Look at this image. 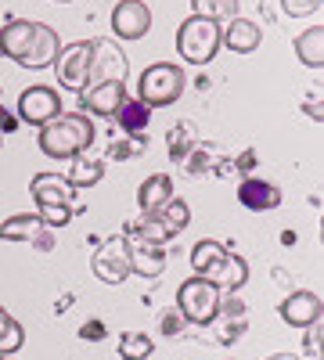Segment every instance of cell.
I'll list each match as a JSON object with an SVG mask.
<instances>
[{
  "label": "cell",
  "mask_w": 324,
  "mask_h": 360,
  "mask_svg": "<svg viewBox=\"0 0 324 360\" xmlns=\"http://www.w3.org/2000/svg\"><path fill=\"white\" fill-rule=\"evenodd\" d=\"M303 349H306V353H320V317L306 324V339H303Z\"/></svg>",
  "instance_id": "f546056e"
},
{
  "label": "cell",
  "mask_w": 324,
  "mask_h": 360,
  "mask_svg": "<svg viewBox=\"0 0 324 360\" xmlns=\"http://www.w3.org/2000/svg\"><path fill=\"white\" fill-rule=\"evenodd\" d=\"M127 238H134V234H127ZM130 270H134V274H141V278H159L162 270H166L162 245H148V242H141V238H137V242H130Z\"/></svg>",
  "instance_id": "ac0fdd59"
},
{
  "label": "cell",
  "mask_w": 324,
  "mask_h": 360,
  "mask_svg": "<svg viewBox=\"0 0 324 360\" xmlns=\"http://www.w3.org/2000/svg\"><path fill=\"white\" fill-rule=\"evenodd\" d=\"M29 191H33V202L40 205L37 217H40L47 227H65V224L76 217V209H72L76 188L69 184L62 173H37L33 184H29Z\"/></svg>",
  "instance_id": "277c9868"
},
{
  "label": "cell",
  "mask_w": 324,
  "mask_h": 360,
  "mask_svg": "<svg viewBox=\"0 0 324 360\" xmlns=\"http://www.w3.org/2000/svg\"><path fill=\"white\" fill-rule=\"evenodd\" d=\"M115 123H119L123 134H144L152 123V108L141 98H123V105L115 108Z\"/></svg>",
  "instance_id": "44dd1931"
},
{
  "label": "cell",
  "mask_w": 324,
  "mask_h": 360,
  "mask_svg": "<svg viewBox=\"0 0 324 360\" xmlns=\"http://www.w3.org/2000/svg\"><path fill=\"white\" fill-rule=\"evenodd\" d=\"M220 303H223V292L198 274L188 278L181 285V292H176V310L184 314L188 324H213L220 314Z\"/></svg>",
  "instance_id": "52a82bcc"
},
{
  "label": "cell",
  "mask_w": 324,
  "mask_h": 360,
  "mask_svg": "<svg viewBox=\"0 0 324 360\" xmlns=\"http://www.w3.org/2000/svg\"><path fill=\"white\" fill-rule=\"evenodd\" d=\"M94 144V123L83 112H58L40 127V152L51 159H72L76 152Z\"/></svg>",
  "instance_id": "3957f363"
},
{
  "label": "cell",
  "mask_w": 324,
  "mask_h": 360,
  "mask_svg": "<svg viewBox=\"0 0 324 360\" xmlns=\"http://www.w3.org/2000/svg\"><path fill=\"white\" fill-rule=\"evenodd\" d=\"M144 152V134H130V137H115L108 144V155L112 159H137Z\"/></svg>",
  "instance_id": "83f0119b"
},
{
  "label": "cell",
  "mask_w": 324,
  "mask_h": 360,
  "mask_svg": "<svg viewBox=\"0 0 324 360\" xmlns=\"http://www.w3.org/2000/svg\"><path fill=\"white\" fill-rule=\"evenodd\" d=\"M259 40H263L259 25L249 18H231L227 29H220V44H227L234 54H252L259 47Z\"/></svg>",
  "instance_id": "d6986e66"
},
{
  "label": "cell",
  "mask_w": 324,
  "mask_h": 360,
  "mask_svg": "<svg viewBox=\"0 0 324 360\" xmlns=\"http://www.w3.org/2000/svg\"><path fill=\"white\" fill-rule=\"evenodd\" d=\"M238 202L252 213H267V209L281 205V188L271 184V180H259V176H245L238 184Z\"/></svg>",
  "instance_id": "2e32d148"
},
{
  "label": "cell",
  "mask_w": 324,
  "mask_h": 360,
  "mask_svg": "<svg viewBox=\"0 0 324 360\" xmlns=\"http://www.w3.org/2000/svg\"><path fill=\"white\" fill-rule=\"evenodd\" d=\"M191 266H195L198 278L213 281L220 292H231V295L249 281L245 259L234 256L223 242H213V238H205V242H198V245L191 249Z\"/></svg>",
  "instance_id": "7a4b0ae2"
},
{
  "label": "cell",
  "mask_w": 324,
  "mask_h": 360,
  "mask_svg": "<svg viewBox=\"0 0 324 360\" xmlns=\"http://www.w3.org/2000/svg\"><path fill=\"white\" fill-rule=\"evenodd\" d=\"M0 360H15V356H0Z\"/></svg>",
  "instance_id": "d590c367"
},
{
  "label": "cell",
  "mask_w": 324,
  "mask_h": 360,
  "mask_svg": "<svg viewBox=\"0 0 324 360\" xmlns=\"http://www.w3.org/2000/svg\"><path fill=\"white\" fill-rule=\"evenodd\" d=\"M191 152H195V134H191V127H188V123H176V127L169 130V159H173V162H184Z\"/></svg>",
  "instance_id": "484cf974"
},
{
  "label": "cell",
  "mask_w": 324,
  "mask_h": 360,
  "mask_svg": "<svg viewBox=\"0 0 324 360\" xmlns=\"http://www.w3.org/2000/svg\"><path fill=\"white\" fill-rule=\"evenodd\" d=\"M137 94L148 108H166L173 105L176 98L184 94V69L173 65V62H159L152 69L141 72V83H137Z\"/></svg>",
  "instance_id": "ba28073f"
},
{
  "label": "cell",
  "mask_w": 324,
  "mask_h": 360,
  "mask_svg": "<svg viewBox=\"0 0 324 360\" xmlns=\"http://www.w3.org/2000/svg\"><path fill=\"white\" fill-rule=\"evenodd\" d=\"M94 278L105 285H123L134 270H130V238L127 234H112L98 245L94 259H91Z\"/></svg>",
  "instance_id": "9c48e42d"
},
{
  "label": "cell",
  "mask_w": 324,
  "mask_h": 360,
  "mask_svg": "<svg viewBox=\"0 0 324 360\" xmlns=\"http://www.w3.org/2000/svg\"><path fill=\"white\" fill-rule=\"evenodd\" d=\"M11 130H18V123H15V115L0 105V134H11Z\"/></svg>",
  "instance_id": "d6a6232c"
},
{
  "label": "cell",
  "mask_w": 324,
  "mask_h": 360,
  "mask_svg": "<svg viewBox=\"0 0 324 360\" xmlns=\"http://www.w3.org/2000/svg\"><path fill=\"white\" fill-rule=\"evenodd\" d=\"M22 342H25V332H22V324L0 307V356H11V353H18L22 349Z\"/></svg>",
  "instance_id": "cb8c5ba5"
},
{
  "label": "cell",
  "mask_w": 324,
  "mask_h": 360,
  "mask_svg": "<svg viewBox=\"0 0 324 360\" xmlns=\"http://www.w3.org/2000/svg\"><path fill=\"white\" fill-rule=\"evenodd\" d=\"M58 4H72V0H58Z\"/></svg>",
  "instance_id": "e575fe53"
},
{
  "label": "cell",
  "mask_w": 324,
  "mask_h": 360,
  "mask_svg": "<svg viewBox=\"0 0 324 360\" xmlns=\"http://www.w3.org/2000/svg\"><path fill=\"white\" fill-rule=\"evenodd\" d=\"M0 51H4L11 62H18L22 69H47V65H54L62 44H58V33L51 25L11 18L0 29Z\"/></svg>",
  "instance_id": "6da1fadb"
},
{
  "label": "cell",
  "mask_w": 324,
  "mask_h": 360,
  "mask_svg": "<svg viewBox=\"0 0 324 360\" xmlns=\"http://www.w3.org/2000/svg\"><path fill=\"white\" fill-rule=\"evenodd\" d=\"M79 98H83V108L91 115H115V108L127 98V86L112 79V83H98V86H83Z\"/></svg>",
  "instance_id": "e0dca14e"
},
{
  "label": "cell",
  "mask_w": 324,
  "mask_h": 360,
  "mask_svg": "<svg viewBox=\"0 0 324 360\" xmlns=\"http://www.w3.org/2000/svg\"><path fill=\"white\" fill-rule=\"evenodd\" d=\"M296 54H299V62L306 69H320L324 65V29L313 25L306 29L303 37H296Z\"/></svg>",
  "instance_id": "603a6c76"
},
{
  "label": "cell",
  "mask_w": 324,
  "mask_h": 360,
  "mask_svg": "<svg viewBox=\"0 0 324 360\" xmlns=\"http://www.w3.org/2000/svg\"><path fill=\"white\" fill-rule=\"evenodd\" d=\"M184 324H188V321H184V314H181V310H169V314H162V335H176Z\"/></svg>",
  "instance_id": "4dcf8cb0"
},
{
  "label": "cell",
  "mask_w": 324,
  "mask_h": 360,
  "mask_svg": "<svg viewBox=\"0 0 324 360\" xmlns=\"http://www.w3.org/2000/svg\"><path fill=\"white\" fill-rule=\"evenodd\" d=\"M191 8H195V15H202V18H213V22H220V18H238L234 11H238V0H191Z\"/></svg>",
  "instance_id": "4316f807"
},
{
  "label": "cell",
  "mask_w": 324,
  "mask_h": 360,
  "mask_svg": "<svg viewBox=\"0 0 324 360\" xmlns=\"http://www.w3.org/2000/svg\"><path fill=\"white\" fill-rule=\"evenodd\" d=\"M188 224H191L188 202H184V198H169L162 209H155V213H144L137 224H130L127 234L141 238V242H148V245H166L169 238H176Z\"/></svg>",
  "instance_id": "5b68a950"
},
{
  "label": "cell",
  "mask_w": 324,
  "mask_h": 360,
  "mask_svg": "<svg viewBox=\"0 0 324 360\" xmlns=\"http://www.w3.org/2000/svg\"><path fill=\"white\" fill-rule=\"evenodd\" d=\"M86 72H91V40H79L58 51L54 58V76L65 90H83L86 86Z\"/></svg>",
  "instance_id": "8fae6325"
},
{
  "label": "cell",
  "mask_w": 324,
  "mask_h": 360,
  "mask_svg": "<svg viewBox=\"0 0 324 360\" xmlns=\"http://www.w3.org/2000/svg\"><path fill=\"white\" fill-rule=\"evenodd\" d=\"M281 321L292 324V328H306L310 321L320 317V295L310 292V288H299V292H288L281 299V307H278Z\"/></svg>",
  "instance_id": "9a60e30c"
},
{
  "label": "cell",
  "mask_w": 324,
  "mask_h": 360,
  "mask_svg": "<svg viewBox=\"0 0 324 360\" xmlns=\"http://www.w3.org/2000/svg\"><path fill=\"white\" fill-rule=\"evenodd\" d=\"M123 83L127 79V54L119 51L115 40H91V72H86V86L98 83Z\"/></svg>",
  "instance_id": "30bf717a"
},
{
  "label": "cell",
  "mask_w": 324,
  "mask_h": 360,
  "mask_svg": "<svg viewBox=\"0 0 324 360\" xmlns=\"http://www.w3.org/2000/svg\"><path fill=\"white\" fill-rule=\"evenodd\" d=\"M176 51H181L188 65H209L220 51V22L191 15L176 29Z\"/></svg>",
  "instance_id": "8992f818"
},
{
  "label": "cell",
  "mask_w": 324,
  "mask_h": 360,
  "mask_svg": "<svg viewBox=\"0 0 324 360\" xmlns=\"http://www.w3.org/2000/svg\"><path fill=\"white\" fill-rule=\"evenodd\" d=\"M281 8H285V15H292V18H303V15H313V11L320 8V0H281Z\"/></svg>",
  "instance_id": "f1b7e54d"
},
{
  "label": "cell",
  "mask_w": 324,
  "mask_h": 360,
  "mask_svg": "<svg viewBox=\"0 0 324 360\" xmlns=\"http://www.w3.org/2000/svg\"><path fill=\"white\" fill-rule=\"evenodd\" d=\"M155 353V342L148 335H141V332H127L119 339V356L123 360H148Z\"/></svg>",
  "instance_id": "d4e9b609"
},
{
  "label": "cell",
  "mask_w": 324,
  "mask_h": 360,
  "mask_svg": "<svg viewBox=\"0 0 324 360\" xmlns=\"http://www.w3.org/2000/svg\"><path fill=\"white\" fill-rule=\"evenodd\" d=\"M101 176H105V159L94 155V148H83V152L72 155V169H69L65 180L72 188H94Z\"/></svg>",
  "instance_id": "ffe728a7"
},
{
  "label": "cell",
  "mask_w": 324,
  "mask_h": 360,
  "mask_svg": "<svg viewBox=\"0 0 324 360\" xmlns=\"http://www.w3.org/2000/svg\"><path fill=\"white\" fill-rule=\"evenodd\" d=\"M79 339H94V342L105 339V324H101V321H86V324L79 328Z\"/></svg>",
  "instance_id": "1f68e13d"
},
{
  "label": "cell",
  "mask_w": 324,
  "mask_h": 360,
  "mask_svg": "<svg viewBox=\"0 0 324 360\" xmlns=\"http://www.w3.org/2000/svg\"><path fill=\"white\" fill-rule=\"evenodd\" d=\"M267 360H299V356H292V353H274V356H267Z\"/></svg>",
  "instance_id": "836d02e7"
},
{
  "label": "cell",
  "mask_w": 324,
  "mask_h": 360,
  "mask_svg": "<svg viewBox=\"0 0 324 360\" xmlns=\"http://www.w3.org/2000/svg\"><path fill=\"white\" fill-rule=\"evenodd\" d=\"M0 242H37L40 249H51V231L37 213H22L0 224Z\"/></svg>",
  "instance_id": "5bb4252c"
},
{
  "label": "cell",
  "mask_w": 324,
  "mask_h": 360,
  "mask_svg": "<svg viewBox=\"0 0 324 360\" xmlns=\"http://www.w3.org/2000/svg\"><path fill=\"white\" fill-rule=\"evenodd\" d=\"M58 112H62V98H58L51 86H29V90H22V98H18V115L25 119V123L44 127V123H51Z\"/></svg>",
  "instance_id": "4fadbf2b"
},
{
  "label": "cell",
  "mask_w": 324,
  "mask_h": 360,
  "mask_svg": "<svg viewBox=\"0 0 324 360\" xmlns=\"http://www.w3.org/2000/svg\"><path fill=\"white\" fill-rule=\"evenodd\" d=\"M169 198H173V180H169L166 173L148 176V180L141 184V191H137V205L144 209V213H155V209H162Z\"/></svg>",
  "instance_id": "7402d4cb"
},
{
  "label": "cell",
  "mask_w": 324,
  "mask_h": 360,
  "mask_svg": "<svg viewBox=\"0 0 324 360\" xmlns=\"http://www.w3.org/2000/svg\"><path fill=\"white\" fill-rule=\"evenodd\" d=\"M152 29V11L144 0H123L112 11V33L119 40H141Z\"/></svg>",
  "instance_id": "7c38bea8"
}]
</instances>
